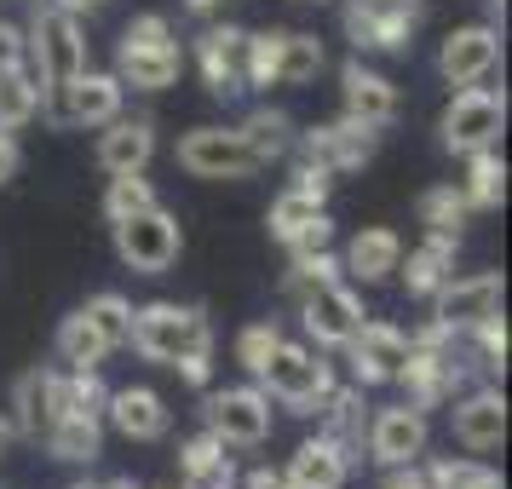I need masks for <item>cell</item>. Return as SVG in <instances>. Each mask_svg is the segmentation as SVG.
<instances>
[{"instance_id":"1","label":"cell","mask_w":512,"mask_h":489,"mask_svg":"<svg viewBox=\"0 0 512 489\" xmlns=\"http://www.w3.org/2000/svg\"><path fill=\"white\" fill-rule=\"evenodd\" d=\"M127 346L139 351L144 363H162V369H179L185 386L208 392L213 380V323L202 305H139L133 311V328H127Z\"/></svg>"},{"instance_id":"2","label":"cell","mask_w":512,"mask_h":489,"mask_svg":"<svg viewBox=\"0 0 512 489\" xmlns=\"http://www.w3.org/2000/svg\"><path fill=\"white\" fill-rule=\"evenodd\" d=\"M24 64L35 70V81H41V110H47V121H58L64 87L87 70V35L75 24V12H64V6L35 12L29 41H24Z\"/></svg>"},{"instance_id":"3","label":"cell","mask_w":512,"mask_h":489,"mask_svg":"<svg viewBox=\"0 0 512 489\" xmlns=\"http://www.w3.org/2000/svg\"><path fill=\"white\" fill-rule=\"evenodd\" d=\"M259 380H265L271 397H277L282 409H294V415H317L323 397L334 392V369L323 363V351L294 346V340H277V351H271V363H265Z\"/></svg>"},{"instance_id":"4","label":"cell","mask_w":512,"mask_h":489,"mask_svg":"<svg viewBox=\"0 0 512 489\" xmlns=\"http://www.w3.org/2000/svg\"><path fill=\"white\" fill-rule=\"evenodd\" d=\"M501 127H507V98L495 93V87H478V81L449 98V110H443V121H438L449 156L489 150V144L501 139Z\"/></svg>"},{"instance_id":"5","label":"cell","mask_w":512,"mask_h":489,"mask_svg":"<svg viewBox=\"0 0 512 489\" xmlns=\"http://www.w3.org/2000/svg\"><path fill=\"white\" fill-rule=\"evenodd\" d=\"M185 248V236H179V219L156 202V208L133 213V219H116V254L127 271H139V277H162L167 265L179 259Z\"/></svg>"},{"instance_id":"6","label":"cell","mask_w":512,"mask_h":489,"mask_svg":"<svg viewBox=\"0 0 512 489\" xmlns=\"http://www.w3.org/2000/svg\"><path fill=\"white\" fill-rule=\"evenodd\" d=\"M357 52H409V35L420 24V0H346L340 12Z\"/></svg>"},{"instance_id":"7","label":"cell","mask_w":512,"mask_h":489,"mask_svg":"<svg viewBox=\"0 0 512 489\" xmlns=\"http://www.w3.org/2000/svg\"><path fill=\"white\" fill-rule=\"evenodd\" d=\"M202 420H208V432L225 443V449H259V443L271 438V397L259 392V386L208 392Z\"/></svg>"},{"instance_id":"8","label":"cell","mask_w":512,"mask_h":489,"mask_svg":"<svg viewBox=\"0 0 512 489\" xmlns=\"http://www.w3.org/2000/svg\"><path fill=\"white\" fill-rule=\"evenodd\" d=\"M179 167L190 179H254L259 156L242 144L236 127H196L179 139Z\"/></svg>"},{"instance_id":"9","label":"cell","mask_w":512,"mask_h":489,"mask_svg":"<svg viewBox=\"0 0 512 489\" xmlns=\"http://www.w3.org/2000/svg\"><path fill=\"white\" fill-rule=\"evenodd\" d=\"M374 150H380V133H374V127H363V121L340 116V121H328V127L300 133L288 156H305V162H317L323 173H351V167H369Z\"/></svg>"},{"instance_id":"10","label":"cell","mask_w":512,"mask_h":489,"mask_svg":"<svg viewBox=\"0 0 512 489\" xmlns=\"http://www.w3.org/2000/svg\"><path fill=\"white\" fill-rule=\"evenodd\" d=\"M346 363H351V386H392L397 369L409 363V334L392 323H357V334H351L346 346Z\"/></svg>"},{"instance_id":"11","label":"cell","mask_w":512,"mask_h":489,"mask_svg":"<svg viewBox=\"0 0 512 489\" xmlns=\"http://www.w3.org/2000/svg\"><path fill=\"white\" fill-rule=\"evenodd\" d=\"M501 317V271H478V277H449L432 294V323H443L449 334Z\"/></svg>"},{"instance_id":"12","label":"cell","mask_w":512,"mask_h":489,"mask_svg":"<svg viewBox=\"0 0 512 489\" xmlns=\"http://www.w3.org/2000/svg\"><path fill=\"white\" fill-rule=\"evenodd\" d=\"M369 455L386 472L392 466H415L420 455H426V443H432V426H426V415L420 409H409V403H392V409H374L369 415Z\"/></svg>"},{"instance_id":"13","label":"cell","mask_w":512,"mask_h":489,"mask_svg":"<svg viewBox=\"0 0 512 489\" xmlns=\"http://www.w3.org/2000/svg\"><path fill=\"white\" fill-rule=\"evenodd\" d=\"M265 225L277 236L288 254H311V248H328V236H334V219H328L323 196H305V190H282L271 213H265Z\"/></svg>"},{"instance_id":"14","label":"cell","mask_w":512,"mask_h":489,"mask_svg":"<svg viewBox=\"0 0 512 489\" xmlns=\"http://www.w3.org/2000/svg\"><path fill=\"white\" fill-rule=\"evenodd\" d=\"M501 64V35L489 24H461L443 35L438 47V75L449 87H472V81H484L489 70Z\"/></svg>"},{"instance_id":"15","label":"cell","mask_w":512,"mask_h":489,"mask_svg":"<svg viewBox=\"0 0 512 489\" xmlns=\"http://www.w3.org/2000/svg\"><path fill=\"white\" fill-rule=\"evenodd\" d=\"M300 323H305V334H311L317 346H346L351 334H357V323H363V300L334 277V282L311 288V294L300 300Z\"/></svg>"},{"instance_id":"16","label":"cell","mask_w":512,"mask_h":489,"mask_svg":"<svg viewBox=\"0 0 512 489\" xmlns=\"http://www.w3.org/2000/svg\"><path fill=\"white\" fill-rule=\"evenodd\" d=\"M121 87L110 70H81L58 98V127H104L121 116Z\"/></svg>"},{"instance_id":"17","label":"cell","mask_w":512,"mask_h":489,"mask_svg":"<svg viewBox=\"0 0 512 489\" xmlns=\"http://www.w3.org/2000/svg\"><path fill=\"white\" fill-rule=\"evenodd\" d=\"M242 47H248V29H236V24H208L202 29L196 64H202V81H208L213 98L248 93V87H242Z\"/></svg>"},{"instance_id":"18","label":"cell","mask_w":512,"mask_h":489,"mask_svg":"<svg viewBox=\"0 0 512 489\" xmlns=\"http://www.w3.org/2000/svg\"><path fill=\"white\" fill-rule=\"evenodd\" d=\"M64 409V374L58 369H24L12 380V426L18 438H41Z\"/></svg>"},{"instance_id":"19","label":"cell","mask_w":512,"mask_h":489,"mask_svg":"<svg viewBox=\"0 0 512 489\" xmlns=\"http://www.w3.org/2000/svg\"><path fill=\"white\" fill-rule=\"evenodd\" d=\"M340 93H346V116L374 127V133H386L397 121V87L380 70H369L363 58H351L346 70H340Z\"/></svg>"},{"instance_id":"20","label":"cell","mask_w":512,"mask_h":489,"mask_svg":"<svg viewBox=\"0 0 512 489\" xmlns=\"http://www.w3.org/2000/svg\"><path fill=\"white\" fill-rule=\"evenodd\" d=\"M455 443L472 449V455H489V449H501L507 438V397L495 392V386H478V392H466L455 403Z\"/></svg>"},{"instance_id":"21","label":"cell","mask_w":512,"mask_h":489,"mask_svg":"<svg viewBox=\"0 0 512 489\" xmlns=\"http://www.w3.org/2000/svg\"><path fill=\"white\" fill-rule=\"evenodd\" d=\"M104 420L116 426L127 443H156L167 438V403L150 386H121V392H110V403H104Z\"/></svg>"},{"instance_id":"22","label":"cell","mask_w":512,"mask_h":489,"mask_svg":"<svg viewBox=\"0 0 512 489\" xmlns=\"http://www.w3.org/2000/svg\"><path fill=\"white\" fill-rule=\"evenodd\" d=\"M185 70L179 58V41H162V47H121L116 52V81L133 87V93H167Z\"/></svg>"},{"instance_id":"23","label":"cell","mask_w":512,"mask_h":489,"mask_svg":"<svg viewBox=\"0 0 512 489\" xmlns=\"http://www.w3.org/2000/svg\"><path fill=\"white\" fill-rule=\"evenodd\" d=\"M346 478H351V461L323 438V432L305 438L300 449L288 455V466H282V484L288 489H346Z\"/></svg>"},{"instance_id":"24","label":"cell","mask_w":512,"mask_h":489,"mask_svg":"<svg viewBox=\"0 0 512 489\" xmlns=\"http://www.w3.org/2000/svg\"><path fill=\"white\" fill-rule=\"evenodd\" d=\"M317 415H323V438L334 443L346 461H357V455H363V438H369V403H363V386H334Z\"/></svg>"},{"instance_id":"25","label":"cell","mask_w":512,"mask_h":489,"mask_svg":"<svg viewBox=\"0 0 512 489\" xmlns=\"http://www.w3.org/2000/svg\"><path fill=\"white\" fill-rule=\"evenodd\" d=\"M397 265H403V236L386 231V225H369V231L351 236V248L340 254V271L357 282H392Z\"/></svg>"},{"instance_id":"26","label":"cell","mask_w":512,"mask_h":489,"mask_svg":"<svg viewBox=\"0 0 512 489\" xmlns=\"http://www.w3.org/2000/svg\"><path fill=\"white\" fill-rule=\"evenodd\" d=\"M156 156V127L150 121H104V139H98V167L104 173H144Z\"/></svg>"},{"instance_id":"27","label":"cell","mask_w":512,"mask_h":489,"mask_svg":"<svg viewBox=\"0 0 512 489\" xmlns=\"http://www.w3.org/2000/svg\"><path fill=\"white\" fill-rule=\"evenodd\" d=\"M41 438H47L52 461L87 466V461L104 455V420H98V415H75V409H58V420H52Z\"/></svg>"},{"instance_id":"28","label":"cell","mask_w":512,"mask_h":489,"mask_svg":"<svg viewBox=\"0 0 512 489\" xmlns=\"http://www.w3.org/2000/svg\"><path fill=\"white\" fill-rule=\"evenodd\" d=\"M179 472H185L179 489H236V466L213 432H202V438H190L179 449Z\"/></svg>"},{"instance_id":"29","label":"cell","mask_w":512,"mask_h":489,"mask_svg":"<svg viewBox=\"0 0 512 489\" xmlns=\"http://www.w3.org/2000/svg\"><path fill=\"white\" fill-rule=\"evenodd\" d=\"M403 271V265H397ZM455 277V242H443V236H426L415 254H409V271H403V288L415 294V300H432L443 282Z\"/></svg>"},{"instance_id":"30","label":"cell","mask_w":512,"mask_h":489,"mask_svg":"<svg viewBox=\"0 0 512 489\" xmlns=\"http://www.w3.org/2000/svg\"><path fill=\"white\" fill-rule=\"evenodd\" d=\"M461 196H466V208H472V213H495V208H501V196H507V162L495 156V144L466 156Z\"/></svg>"},{"instance_id":"31","label":"cell","mask_w":512,"mask_h":489,"mask_svg":"<svg viewBox=\"0 0 512 489\" xmlns=\"http://www.w3.org/2000/svg\"><path fill=\"white\" fill-rule=\"evenodd\" d=\"M35 116H41V81L29 64H12L0 75V133H18Z\"/></svg>"},{"instance_id":"32","label":"cell","mask_w":512,"mask_h":489,"mask_svg":"<svg viewBox=\"0 0 512 489\" xmlns=\"http://www.w3.org/2000/svg\"><path fill=\"white\" fill-rule=\"evenodd\" d=\"M236 133H242V144L259 156V167L282 162V156L294 150V139H300V133H294V116H282V110H254Z\"/></svg>"},{"instance_id":"33","label":"cell","mask_w":512,"mask_h":489,"mask_svg":"<svg viewBox=\"0 0 512 489\" xmlns=\"http://www.w3.org/2000/svg\"><path fill=\"white\" fill-rule=\"evenodd\" d=\"M415 213H420V225H426V236H443V242H461L466 219H472L461 185H432L426 196H420Z\"/></svg>"},{"instance_id":"34","label":"cell","mask_w":512,"mask_h":489,"mask_svg":"<svg viewBox=\"0 0 512 489\" xmlns=\"http://www.w3.org/2000/svg\"><path fill=\"white\" fill-rule=\"evenodd\" d=\"M323 41L317 35H305V29H282V47H277V87H305V81H317L323 70Z\"/></svg>"},{"instance_id":"35","label":"cell","mask_w":512,"mask_h":489,"mask_svg":"<svg viewBox=\"0 0 512 489\" xmlns=\"http://www.w3.org/2000/svg\"><path fill=\"white\" fill-rule=\"evenodd\" d=\"M58 357H64L70 369H98V363L110 357V340L93 328L87 311H70V317L58 323Z\"/></svg>"},{"instance_id":"36","label":"cell","mask_w":512,"mask_h":489,"mask_svg":"<svg viewBox=\"0 0 512 489\" xmlns=\"http://www.w3.org/2000/svg\"><path fill=\"white\" fill-rule=\"evenodd\" d=\"M156 208V190L144 173H110V190H104V219L116 225V219H133V213Z\"/></svg>"},{"instance_id":"37","label":"cell","mask_w":512,"mask_h":489,"mask_svg":"<svg viewBox=\"0 0 512 489\" xmlns=\"http://www.w3.org/2000/svg\"><path fill=\"white\" fill-rule=\"evenodd\" d=\"M334 277H340V259L328 254V248H311V254H294V265H288V282H282V288H288V300L300 305L311 288H323V282H334Z\"/></svg>"},{"instance_id":"38","label":"cell","mask_w":512,"mask_h":489,"mask_svg":"<svg viewBox=\"0 0 512 489\" xmlns=\"http://www.w3.org/2000/svg\"><path fill=\"white\" fill-rule=\"evenodd\" d=\"M432 489H501V472H489L484 461H432L426 466Z\"/></svg>"},{"instance_id":"39","label":"cell","mask_w":512,"mask_h":489,"mask_svg":"<svg viewBox=\"0 0 512 489\" xmlns=\"http://www.w3.org/2000/svg\"><path fill=\"white\" fill-rule=\"evenodd\" d=\"M87 317H93V328L110 340V351L127 346V328H133V305L121 300V294H93V300L81 305Z\"/></svg>"},{"instance_id":"40","label":"cell","mask_w":512,"mask_h":489,"mask_svg":"<svg viewBox=\"0 0 512 489\" xmlns=\"http://www.w3.org/2000/svg\"><path fill=\"white\" fill-rule=\"evenodd\" d=\"M277 340H282L277 323H248L242 334H236V363H242L248 374H265V363H271Z\"/></svg>"},{"instance_id":"41","label":"cell","mask_w":512,"mask_h":489,"mask_svg":"<svg viewBox=\"0 0 512 489\" xmlns=\"http://www.w3.org/2000/svg\"><path fill=\"white\" fill-rule=\"evenodd\" d=\"M162 41H173V24L162 12H139L133 24L121 29V47H162Z\"/></svg>"},{"instance_id":"42","label":"cell","mask_w":512,"mask_h":489,"mask_svg":"<svg viewBox=\"0 0 512 489\" xmlns=\"http://www.w3.org/2000/svg\"><path fill=\"white\" fill-rule=\"evenodd\" d=\"M12 64H24V29L0 24V75L12 70Z\"/></svg>"},{"instance_id":"43","label":"cell","mask_w":512,"mask_h":489,"mask_svg":"<svg viewBox=\"0 0 512 489\" xmlns=\"http://www.w3.org/2000/svg\"><path fill=\"white\" fill-rule=\"evenodd\" d=\"M18 167H24V150H18L12 133H0V185H12V179H18Z\"/></svg>"},{"instance_id":"44","label":"cell","mask_w":512,"mask_h":489,"mask_svg":"<svg viewBox=\"0 0 512 489\" xmlns=\"http://www.w3.org/2000/svg\"><path fill=\"white\" fill-rule=\"evenodd\" d=\"M380 489H432V484H426V466L415 461V466H392V478Z\"/></svg>"},{"instance_id":"45","label":"cell","mask_w":512,"mask_h":489,"mask_svg":"<svg viewBox=\"0 0 512 489\" xmlns=\"http://www.w3.org/2000/svg\"><path fill=\"white\" fill-rule=\"evenodd\" d=\"M242 489H288V484H282V472H265V466H254V472L242 478Z\"/></svg>"},{"instance_id":"46","label":"cell","mask_w":512,"mask_h":489,"mask_svg":"<svg viewBox=\"0 0 512 489\" xmlns=\"http://www.w3.org/2000/svg\"><path fill=\"white\" fill-rule=\"evenodd\" d=\"M219 6H225V0H185V12H190V18H213Z\"/></svg>"},{"instance_id":"47","label":"cell","mask_w":512,"mask_h":489,"mask_svg":"<svg viewBox=\"0 0 512 489\" xmlns=\"http://www.w3.org/2000/svg\"><path fill=\"white\" fill-rule=\"evenodd\" d=\"M12 443H18V426H12V415H0V455H6Z\"/></svg>"},{"instance_id":"48","label":"cell","mask_w":512,"mask_h":489,"mask_svg":"<svg viewBox=\"0 0 512 489\" xmlns=\"http://www.w3.org/2000/svg\"><path fill=\"white\" fill-rule=\"evenodd\" d=\"M52 6H64V12H98L104 0H52Z\"/></svg>"},{"instance_id":"49","label":"cell","mask_w":512,"mask_h":489,"mask_svg":"<svg viewBox=\"0 0 512 489\" xmlns=\"http://www.w3.org/2000/svg\"><path fill=\"white\" fill-rule=\"evenodd\" d=\"M70 489H139L133 478H110V484H70Z\"/></svg>"},{"instance_id":"50","label":"cell","mask_w":512,"mask_h":489,"mask_svg":"<svg viewBox=\"0 0 512 489\" xmlns=\"http://www.w3.org/2000/svg\"><path fill=\"white\" fill-rule=\"evenodd\" d=\"M305 6H323V0H305Z\"/></svg>"}]
</instances>
